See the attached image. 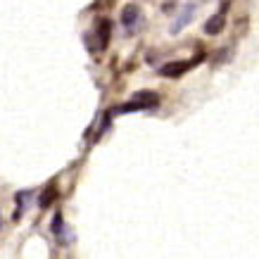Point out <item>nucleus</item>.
Returning a JSON list of instances; mask_svg holds the SVG:
<instances>
[{"mask_svg":"<svg viewBox=\"0 0 259 259\" xmlns=\"http://www.w3.org/2000/svg\"><path fill=\"white\" fill-rule=\"evenodd\" d=\"M193 67V62H186V60H176V62H166L162 69H159V74L162 76H169V79H176V76H181V74H186V71Z\"/></svg>","mask_w":259,"mask_h":259,"instance_id":"nucleus-4","label":"nucleus"},{"mask_svg":"<svg viewBox=\"0 0 259 259\" xmlns=\"http://www.w3.org/2000/svg\"><path fill=\"white\" fill-rule=\"evenodd\" d=\"M121 24L128 33H134L138 26L143 24V10L136 5V3H128L124 10H121Z\"/></svg>","mask_w":259,"mask_h":259,"instance_id":"nucleus-2","label":"nucleus"},{"mask_svg":"<svg viewBox=\"0 0 259 259\" xmlns=\"http://www.w3.org/2000/svg\"><path fill=\"white\" fill-rule=\"evenodd\" d=\"M55 195H57L55 186H48V188H46V193H43V197H40V207L46 209L48 204H50V200H55Z\"/></svg>","mask_w":259,"mask_h":259,"instance_id":"nucleus-7","label":"nucleus"},{"mask_svg":"<svg viewBox=\"0 0 259 259\" xmlns=\"http://www.w3.org/2000/svg\"><path fill=\"white\" fill-rule=\"evenodd\" d=\"M159 105V95L152 91H138L134 95V100L117 107V114H126V112H136V110H155Z\"/></svg>","mask_w":259,"mask_h":259,"instance_id":"nucleus-1","label":"nucleus"},{"mask_svg":"<svg viewBox=\"0 0 259 259\" xmlns=\"http://www.w3.org/2000/svg\"><path fill=\"white\" fill-rule=\"evenodd\" d=\"M110 33H112L110 19H98V24H95V31L91 33V36H95V38H98L95 50H105V48H107V43H110Z\"/></svg>","mask_w":259,"mask_h":259,"instance_id":"nucleus-3","label":"nucleus"},{"mask_svg":"<svg viewBox=\"0 0 259 259\" xmlns=\"http://www.w3.org/2000/svg\"><path fill=\"white\" fill-rule=\"evenodd\" d=\"M193 15H195V5L190 3V5H186V10H183V12H181V15H179V19L174 22V26H171V33H179L181 29H183V26H186V24H188L190 19H193Z\"/></svg>","mask_w":259,"mask_h":259,"instance_id":"nucleus-5","label":"nucleus"},{"mask_svg":"<svg viewBox=\"0 0 259 259\" xmlns=\"http://www.w3.org/2000/svg\"><path fill=\"white\" fill-rule=\"evenodd\" d=\"M224 22H226V17H224V12H217V15L209 19V22L204 24V31L209 33V36H217V33L224 29Z\"/></svg>","mask_w":259,"mask_h":259,"instance_id":"nucleus-6","label":"nucleus"},{"mask_svg":"<svg viewBox=\"0 0 259 259\" xmlns=\"http://www.w3.org/2000/svg\"><path fill=\"white\" fill-rule=\"evenodd\" d=\"M62 214H55V224H53V231H55V236H62Z\"/></svg>","mask_w":259,"mask_h":259,"instance_id":"nucleus-8","label":"nucleus"}]
</instances>
